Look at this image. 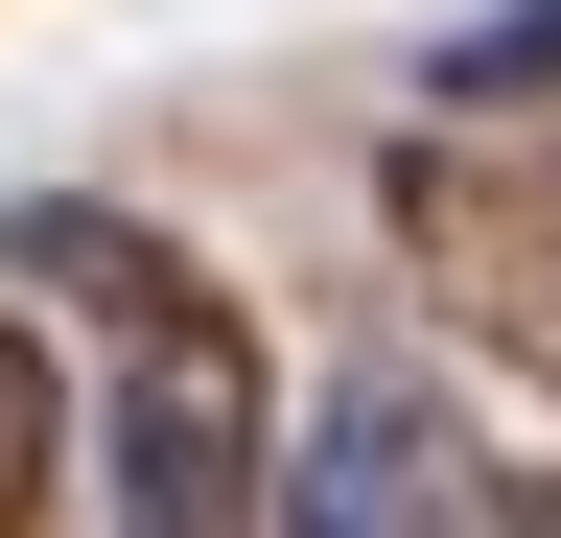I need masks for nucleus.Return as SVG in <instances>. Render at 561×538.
<instances>
[{
    "instance_id": "obj_5",
    "label": "nucleus",
    "mask_w": 561,
    "mask_h": 538,
    "mask_svg": "<svg viewBox=\"0 0 561 538\" xmlns=\"http://www.w3.org/2000/svg\"><path fill=\"white\" fill-rule=\"evenodd\" d=\"M47 492H70V398L24 352V305H0V538H47Z\"/></svg>"
},
{
    "instance_id": "obj_1",
    "label": "nucleus",
    "mask_w": 561,
    "mask_h": 538,
    "mask_svg": "<svg viewBox=\"0 0 561 538\" xmlns=\"http://www.w3.org/2000/svg\"><path fill=\"white\" fill-rule=\"evenodd\" d=\"M0 257L70 282V305L117 328V398H94V538H280V375H257L234 282H210L187 234L94 211V187H47Z\"/></svg>"
},
{
    "instance_id": "obj_2",
    "label": "nucleus",
    "mask_w": 561,
    "mask_h": 538,
    "mask_svg": "<svg viewBox=\"0 0 561 538\" xmlns=\"http://www.w3.org/2000/svg\"><path fill=\"white\" fill-rule=\"evenodd\" d=\"M375 234H398V282L445 305L491 375L561 398V164L538 141H445V117H421V141L375 164Z\"/></svg>"
},
{
    "instance_id": "obj_4",
    "label": "nucleus",
    "mask_w": 561,
    "mask_h": 538,
    "mask_svg": "<svg viewBox=\"0 0 561 538\" xmlns=\"http://www.w3.org/2000/svg\"><path fill=\"white\" fill-rule=\"evenodd\" d=\"M421 94H445V141H515V117H561V0H491V24H468Z\"/></svg>"
},
{
    "instance_id": "obj_3",
    "label": "nucleus",
    "mask_w": 561,
    "mask_h": 538,
    "mask_svg": "<svg viewBox=\"0 0 561 538\" xmlns=\"http://www.w3.org/2000/svg\"><path fill=\"white\" fill-rule=\"evenodd\" d=\"M280 538H491V468L445 422V375H398V352H351L305 398V468H280Z\"/></svg>"
},
{
    "instance_id": "obj_6",
    "label": "nucleus",
    "mask_w": 561,
    "mask_h": 538,
    "mask_svg": "<svg viewBox=\"0 0 561 538\" xmlns=\"http://www.w3.org/2000/svg\"><path fill=\"white\" fill-rule=\"evenodd\" d=\"M491 538H561V492H491Z\"/></svg>"
}]
</instances>
